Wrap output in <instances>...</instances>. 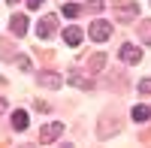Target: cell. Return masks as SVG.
Here are the masks:
<instances>
[{
  "instance_id": "obj_18",
  "label": "cell",
  "mask_w": 151,
  "mask_h": 148,
  "mask_svg": "<svg viewBox=\"0 0 151 148\" xmlns=\"http://www.w3.org/2000/svg\"><path fill=\"white\" fill-rule=\"evenodd\" d=\"M6 112V100H3V97H0V115H3Z\"/></svg>"
},
{
  "instance_id": "obj_1",
  "label": "cell",
  "mask_w": 151,
  "mask_h": 148,
  "mask_svg": "<svg viewBox=\"0 0 151 148\" xmlns=\"http://www.w3.org/2000/svg\"><path fill=\"white\" fill-rule=\"evenodd\" d=\"M88 36H91L94 42H106L112 36V24L109 21H91V27H88Z\"/></svg>"
},
{
  "instance_id": "obj_9",
  "label": "cell",
  "mask_w": 151,
  "mask_h": 148,
  "mask_svg": "<svg viewBox=\"0 0 151 148\" xmlns=\"http://www.w3.org/2000/svg\"><path fill=\"white\" fill-rule=\"evenodd\" d=\"M9 27H12V36H24V33H27V18H24V15H12Z\"/></svg>"
},
{
  "instance_id": "obj_16",
  "label": "cell",
  "mask_w": 151,
  "mask_h": 148,
  "mask_svg": "<svg viewBox=\"0 0 151 148\" xmlns=\"http://www.w3.org/2000/svg\"><path fill=\"white\" fill-rule=\"evenodd\" d=\"M103 3H106V0H88V6H91L94 12H100V9H103Z\"/></svg>"
},
{
  "instance_id": "obj_17",
  "label": "cell",
  "mask_w": 151,
  "mask_h": 148,
  "mask_svg": "<svg viewBox=\"0 0 151 148\" xmlns=\"http://www.w3.org/2000/svg\"><path fill=\"white\" fill-rule=\"evenodd\" d=\"M42 3H45V0H27V9H40Z\"/></svg>"
},
{
  "instance_id": "obj_6",
  "label": "cell",
  "mask_w": 151,
  "mask_h": 148,
  "mask_svg": "<svg viewBox=\"0 0 151 148\" xmlns=\"http://www.w3.org/2000/svg\"><path fill=\"white\" fill-rule=\"evenodd\" d=\"M121 60H127V64H139V60H142V48L124 42V45H121Z\"/></svg>"
},
{
  "instance_id": "obj_20",
  "label": "cell",
  "mask_w": 151,
  "mask_h": 148,
  "mask_svg": "<svg viewBox=\"0 0 151 148\" xmlns=\"http://www.w3.org/2000/svg\"><path fill=\"white\" fill-rule=\"evenodd\" d=\"M60 148H73V145H60Z\"/></svg>"
},
{
  "instance_id": "obj_12",
  "label": "cell",
  "mask_w": 151,
  "mask_h": 148,
  "mask_svg": "<svg viewBox=\"0 0 151 148\" xmlns=\"http://www.w3.org/2000/svg\"><path fill=\"white\" fill-rule=\"evenodd\" d=\"M88 67H91L94 73L103 70V67H106V55H91V57H88Z\"/></svg>"
},
{
  "instance_id": "obj_2",
  "label": "cell",
  "mask_w": 151,
  "mask_h": 148,
  "mask_svg": "<svg viewBox=\"0 0 151 148\" xmlns=\"http://www.w3.org/2000/svg\"><path fill=\"white\" fill-rule=\"evenodd\" d=\"M55 30H58V18H55V15H45V18H40V24H36L40 40H52Z\"/></svg>"
},
{
  "instance_id": "obj_19",
  "label": "cell",
  "mask_w": 151,
  "mask_h": 148,
  "mask_svg": "<svg viewBox=\"0 0 151 148\" xmlns=\"http://www.w3.org/2000/svg\"><path fill=\"white\" fill-rule=\"evenodd\" d=\"M6 3H18V0H6Z\"/></svg>"
},
{
  "instance_id": "obj_11",
  "label": "cell",
  "mask_w": 151,
  "mask_h": 148,
  "mask_svg": "<svg viewBox=\"0 0 151 148\" xmlns=\"http://www.w3.org/2000/svg\"><path fill=\"white\" fill-rule=\"evenodd\" d=\"M136 33H139V40H142L145 45H151V18H145V21L139 24V30H136Z\"/></svg>"
},
{
  "instance_id": "obj_10",
  "label": "cell",
  "mask_w": 151,
  "mask_h": 148,
  "mask_svg": "<svg viewBox=\"0 0 151 148\" xmlns=\"http://www.w3.org/2000/svg\"><path fill=\"white\" fill-rule=\"evenodd\" d=\"M12 130H27V112L24 109L12 112Z\"/></svg>"
},
{
  "instance_id": "obj_5",
  "label": "cell",
  "mask_w": 151,
  "mask_h": 148,
  "mask_svg": "<svg viewBox=\"0 0 151 148\" xmlns=\"http://www.w3.org/2000/svg\"><path fill=\"white\" fill-rule=\"evenodd\" d=\"M60 133H64V124H60V121H52V124H45V127L40 130V139H42V142H55Z\"/></svg>"
},
{
  "instance_id": "obj_4",
  "label": "cell",
  "mask_w": 151,
  "mask_h": 148,
  "mask_svg": "<svg viewBox=\"0 0 151 148\" xmlns=\"http://www.w3.org/2000/svg\"><path fill=\"white\" fill-rule=\"evenodd\" d=\"M36 82H40L42 88H52V91H58L60 85H64V79H60L58 73H52V70H42V73H40V79H36Z\"/></svg>"
},
{
  "instance_id": "obj_14",
  "label": "cell",
  "mask_w": 151,
  "mask_h": 148,
  "mask_svg": "<svg viewBox=\"0 0 151 148\" xmlns=\"http://www.w3.org/2000/svg\"><path fill=\"white\" fill-rule=\"evenodd\" d=\"M60 12H64L67 18H76V15L82 12V6H79V3H64V6H60Z\"/></svg>"
},
{
  "instance_id": "obj_8",
  "label": "cell",
  "mask_w": 151,
  "mask_h": 148,
  "mask_svg": "<svg viewBox=\"0 0 151 148\" xmlns=\"http://www.w3.org/2000/svg\"><path fill=\"white\" fill-rule=\"evenodd\" d=\"M70 85H76V88H82V91H91V88H94V82L88 79L85 73H76V70L70 73Z\"/></svg>"
},
{
  "instance_id": "obj_13",
  "label": "cell",
  "mask_w": 151,
  "mask_h": 148,
  "mask_svg": "<svg viewBox=\"0 0 151 148\" xmlns=\"http://www.w3.org/2000/svg\"><path fill=\"white\" fill-rule=\"evenodd\" d=\"M148 118H151L148 106H133V121H148Z\"/></svg>"
},
{
  "instance_id": "obj_15",
  "label": "cell",
  "mask_w": 151,
  "mask_h": 148,
  "mask_svg": "<svg viewBox=\"0 0 151 148\" xmlns=\"http://www.w3.org/2000/svg\"><path fill=\"white\" fill-rule=\"evenodd\" d=\"M139 94H151V79H142L139 82Z\"/></svg>"
},
{
  "instance_id": "obj_3",
  "label": "cell",
  "mask_w": 151,
  "mask_h": 148,
  "mask_svg": "<svg viewBox=\"0 0 151 148\" xmlns=\"http://www.w3.org/2000/svg\"><path fill=\"white\" fill-rule=\"evenodd\" d=\"M136 15H139V6H136L133 0H127V3H118V6H115V18H118V21H133Z\"/></svg>"
},
{
  "instance_id": "obj_7",
  "label": "cell",
  "mask_w": 151,
  "mask_h": 148,
  "mask_svg": "<svg viewBox=\"0 0 151 148\" xmlns=\"http://www.w3.org/2000/svg\"><path fill=\"white\" fill-rule=\"evenodd\" d=\"M82 36H85L82 27H76V24L64 27V42H67V45H79V42H82Z\"/></svg>"
},
{
  "instance_id": "obj_21",
  "label": "cell",
  "mask_w": 151,
  "mask_h": 148,
  "mask_svg": "<svg viewBox=\"0 0 151 148\" xmlns=\"http://www.w3.org/2000/svg\"><path fill=\"white\" fill-rule=\"evenodd\" d=\"M21 148H33V145H21Z\"/></svg>"
}]
</instances>
